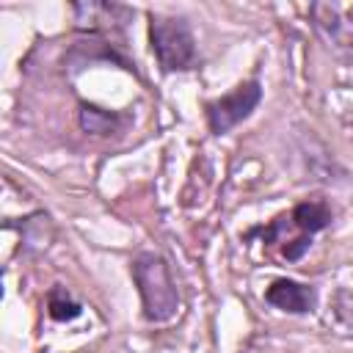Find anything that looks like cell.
<instances>
[{
  "mask_svg": "<svg viewBox=\"0 0 353 353\" xmlns=\"http://www.w3.org/2000/svg\"><path fill=\"white\" fill-rule=\"evenodd\" d=\"M309 245H312V237H309V234H303V237H298V240L287 243L281 254H284L287 259H301V256H303V254L309 251Z\"/></svg>",
  "mask_w": 353,
  "mask_h": 353,
  "instance_id": "ba28073f",
  "label": "cell"
},
{
  "mask_svg": "<svg viewBox=\"0 0 353 353\" xmlns=\"http://www.w3.org/2000/svg\"><path fill=\"white\" fill-rule=\"evenodd\" d=\"M262 99V85L259 80H248V83H240L234 91L223 94L221 99L210 102L207 105V124H210V132L215 135H223L229 132L232 127H237L240 121H245L256 105Z\"/></svg>",
  "mask_w": 353,
  "mask_h": 353,
  "instance_id": "3957f363",
  "label": "cell"
},
{
  "mask_svg": "<svg viewBox=\"0 0 353 353\" xmlns=\"http://www.w3.org/2000/svg\"><path fill=\"white\" fill-rule=\"evenodd\" d=\"M290 221H292L303 234L312 237L314 232H320V229H325V226L331 223V210H328V204H323V201H303V204H298V207L292 210Z\"/></svg>",
  "mask_w": 353,
  "mask_h": 353,
  "instance_id": "5b68a950",
  "label": "cell"
},
{
  "mask_svg": "<svg viewBox=\"0 0 353 353\" xmlns=\"http://www.w3.org/2000/svg\"><path fill=\"white\" fill-rule=\"evenodd\" d=\"M149 41H152V52H154L157 63L165 72H185V69H193L199 61L193 30L182 17L152 14L149 17Z\"/></svg>",
  "mask_w": 353,
  "mask_h": 353,
  "instance_id": "7a4b0ae2",
  "label": "cell"
},
{
  "mask_svg": "<svg viewBox=\"0 0 353 353\" xmlns=\"http://www.w3.org/2000/svg\"><path fill=\"white\" fill-rule=\"evenodd\" d=\"M47 312H50L52 320L66 323V320L80 317L83 314V306H80V301L72 298V292L66 287H52L47 292Z\"/></svg>",
  "mask_w": 353,
  "mask_h": 353,
  "instance_id": "52a82bcc",
  "label": "cell"
},
{
  "mask_svg": "<svg viewBox=\"0 0 353 353\" xmlns=\"http://www.w3.org/2000/svg\"><path fill=\"white\" fill-rule=\"evenodd\" d=\"M0 298H3V270H0Z\"/></svg>",
  "mask_w": 353,
  "mask_h": 353,
  "instance_id": "9c48e42d",
  "label": "cell"
},
{
  "mask_svg": "<svg viewBox=\"0 0 353 353\" xmlns=\"http://www.w3.org/2000/svg\"><path fill=\"white\" fill-rule=\"evenodd\" d=\"M124 124V119L113 110L97 108V105H80V127L91 135H110Z\"/></svg>",
  "mask_w": 353,
  "mask_h": 353,
  "instance_id": "8992f818",
  "label": "cell"
},
{
  "mask_svg": "<svg viewBox=\"0 0 353 353\" xmlns=\"http://www.w3.org/2000/svg\"><path fill=\"white\" fill-rule=\"evenodd\" d=\"M265 301L281 312H290V314H306L314 309L317 303V295L309 284H301V281H292V279H276L268 290H265Z\"/></svg>",
  "mask_w": 353,
  "mask_h": 353,
  "instance_id": "277c9868",
  "label": "cell"
},
{
  "mask_svg": "<svg viewBox=\"0 0 353 353\" xmlns=\"http://www.w3.org/2000/svg\"><path fill=\"white\" fill-rule=\"evenodd\" d=\"M132 279H135L138 292H141L143 317L152 323L171 320L176 306H179V292H176V284L171 279L165 259L152 254V251L138 254L132 262Z\"/></svg>",
  "mask_w": 353,
  "mask_h": 353,
  "instance_id": "6da1fadb",
  "label": "cell"
}]
</instances>
